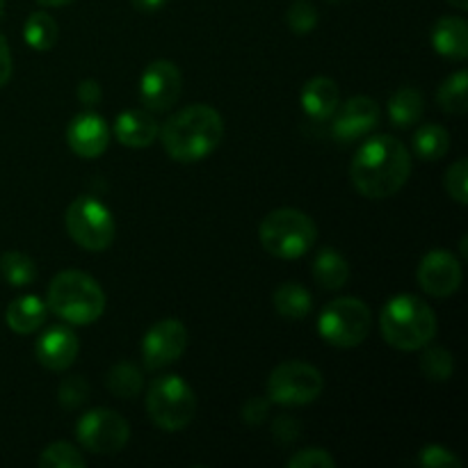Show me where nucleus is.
I'll return each instance as SVG.
<instances>
[{
	"mask_svg": "<svg viewBox=\"0 0 468 468\" xmlns=\"http://www.w3.org/2000/svg\"><path fill=\"white\" fill-rule=\"evenodd\" d=\"M411 174V155L391 135L366 140L350 165L352 186L366 199H387L400 192Z\"/></svg>",
	"mask_w": 468,
	"mask_h": 468,
	"instance_id": "f257e3e1",
	"label": "nucleus"
},
{
	"mask_svg": "<svg viewBox=\"0 0 468 468\" xmlns=\"http://www.w3.org/2000/svg\"><path fill=\"white\" fill-rule=\"evenodd\" d=\"M158 135L169 158L176 163H199L222 142V114L204 103L187 105L163 123Z\"/></svg>",
	"mask_w": 468,
	"mask_h": 468,
	"instance_id": "f03ea898",
	"label": "nucleus"
},
{
	"mask_svg": "<svg viewBox=\"0 0 468 468\" xmlns=\"http://www.w3.org/2000/svg\"><path fill=\"white\" fill-rule=\"evenodd\" d=\"M379 329L384 341L396 350H423L437 336V314L420 297L396 295L382 306Z\"/></svg>",
	"mask_w": 468,
	"mask_h": 468,
	"instance_id": "7ed1b4c3",
	"label": "nucleus"
},
{
	"mask_svg": "<svg viewBox=\"0 0 468 468\" xmlns=\"http://www.w3.org/2000/svg\"><path fill=\"white\" fill-rule=\"evenodd\" d=\"M46 309L69 324H91L103 315L105 292L90 274L64 270L50 282Z\"/></svg>",
	"mask_w": 468,
	"mask_h": 468,
	"instance_id": "20e7f679",
	"label": "nucleus"
},
{
	"mask_svg": "<svg viewBox=\"0 0 468 468\" xmlns=\"http://www.w3.org/2000/svg\"><path fill=\"white\" fill-rule=\"evenodd\" d=\"M261 245L277 259H300L315 245L318 229L306 213L297 208H277L268 213L259 229Z\"/></svg>",
	"mask_w": 468,
	"mask_h": 468,
	"instance_id": "39448f33",
	"label": "nucleus"
},
{
	"mask_svg": "<svg viewBox=\"0 0 468 468\" xmlns=\"http://www.w3.org/2000/svg\"><path fill=\"white\" fill-rule=\"evenodd\" d=\"M146 411L165 432H178L195 419L197 398L190 384L178 375H160L146 393Z\"/></svg>",
	"mask_w": 468,
	"mask_h": 468,
	"instance_id": "423d86ee",
	"label": "nucleus"
},
{
	"mask_svg": "<svg viewBox=\"0 0 468 468\" xmlns=\"http://www.w3.org/2000/svg\"><path fill=\"white\" fill-rule=\"evenodd\" d=\"M373 329V311L364 300L341 297L329 302L318 318V334L334 347H356Z\"/></svg>",
	"mask_w": 468,
	"mask_h": 468,
	"instance_id": "0eeeda50",
	"label": "nucleus"
},
{
	"mask_svg": "<svg viewBox=\"0 0 468 468\" xmlns=\"http://www.w3.org/2000/svg\"><path fill=\"white\" fill-rule=\"evenodd\" d=\"M64 224L71 240L87 251H105L117 233L108 206L90 195H80L71 201L64 215Z\"/></svg>",
	"mask_w": 468,
	"mask_h": 468,
	"instance_id": "6e6552de",
	"label": "nucleus"
},
{
	"mask_svg": "<svg viewBox=\"0 0 468 468\" xmlns=\"http://www.w3.org/2000/svg\"><path fill=\"white\" fill-rule=\"evenodd\" d=\"M323 373L306 361H283L268 378V400L282 407H302L318 400Z\"/></svg>",
	"mask_w": 468,
	"mask_h": 468,
	"instance_id": "1a4fd4ad",
	"label": "nucleus"
},
{
	"mask_svg": "<svg viewBox=\"0 0 468 468\" xmlns=\"http://www.w3.org/2000/svg\"><path fill=\"white\" fill-rule=\"evenodd\" d=\"M76 439L85 451L94 455H117L131 439L126 419L112 410H91L80 416L76 425Z\"/></svg>",
	"mask_w": 468,
	"mask_h": 468,
	"instance_id": "9d476101",
	"label": "nucleus"
},
{
	"mask_svg": "<svg viewBox=\"0 0 468 468\" xmlns=\"http://www.w3.org/2000/svg\"><path fill=\"white\" fill-rule=\"evenodd\" d=\"M187 347V329L181 320L165 318L142 338V361L146 370H163L183 356Z\"/></svg>",
	"mask_w": 468,
	"mask_h": 468,
	"instance_id": "9b49d317",
	"label": "nucleus"
},
{
	"mask_svg": "<svg viewBox=\"0 0 468 468\" xmlns=\"http://www.w3.org/2000/svg\"><path fill=\"white\" fill-rule=\"evenodd\" d=\"M183 76L169 59H155L142 71L140 99L149 112H167L181 96Z\"/></svg>",
	"mask_w": 468,
	"mask_h": 468,
	"instance_id": "f8f14e48",
	"label": "nucleus"
},
{
	"mask_svg": "<svg viewBox=\"0 0 468 468\" xmlns=\"http://www.w3.org/2000/svg\"><path fill=\"white\" fill-rule=\"evenodd\" d=\"M419 286L432 297H448L460 291L462 265L455 254L446 250H432L423 256L416 270Z\"/></svg>",
	"mask_w": 468,
	"mask_h": 468,
	"instance_id": "ddd939ff",
	"label": "nucleus"
},
{
	"mask_svg": "<svg viewBox=\"0 0 468 468\" xmlns=\"http://www.w3.org/2000/svg\"><path fill=\"white\" fill-rule=\"evenodd\" d=\"M379 123V105L370 96H352L332 117V135L338 142H355Z\"/></svg>",
	"mask_w": 468,
	"mask_h": 468,
	"instance_id": "4468645a",
	"label": "nucleus"
},
{
	"mask_svg": "<svg viewBox=\"0 0 468 468\" xmlns=\"http://www.w3.org/2000/svg\"><path fill=\"white\" fill-rule=\"evenodd\" d=\"M67 144L80 158H99L110 144V128L96 112H80L69 122Z\"/></svg>",
	"mask_w": 468,
	"mask_h": 468,
	"instance_id": "2eb2a0df",
	"label": "nucleus"
},
{
	"mask_svg": "<svg viewBox=\"0 0 468 468\" xmlns=\"http://www.w3.org/2000/svg\"><path fill=\"white\" fill-rule=\"evenodd\" d=\"M78 352H80L78 336L64 324H55L48 332L41 334L35 346L37 361L53 373L67 370L76 361Z\"/></svg>",
	"mask_w": 468,
	"mask_h": 468,
	"instance_id": "dca6fc26",
	"label": "nucleus"
},
{
	"mask_svg": "<svg viewBox=\"0 0 468 468\" xmlns=\"http://www.w3.org/2000/svg\"><path fill=\"white\" fill-rule=\"evenodd\" d=\"M300 105L311 122H329L341 105V90L327 76H315L302 87Z\"/></svg>",
	"mask_w": 468,
	"mask_h": 468,
	"instance_id": "f3484780",
	"label": "nucleus"
},
{
	"mask_svg": "<svg viewBox=\"0 0 468 468\" xmlns=\"http://www.w3.org/2000/svg\"><path fill=\"white\" fill-rule=\"evenodd\" d=\"M114 137L131 149H146L155 142L160 128L149 110H123L114 119Z\"/></svg>",
	"mask_w": 468,
	"mask_h": 468,
	"instance_id": "a211bd4d",
	"label": "nucleus"
},
{
	"mask_svg": "<svg viewBox=\"0 0 468 468\" xmlns=\"http://www.w3.org/2000/svg\"><path fill=\"white\" fill-rule=\"evenodd\" d=\"M434 50L441 58L462 62L468 58V23L460 16H443L439 18L430 32Z\"/></svg>",
	"mask_w": 468,
	"mask_h": 468,
	"instance_id": "6ab92c4d",
	"label": "nucleus"
},
{
	"mask_svg": "<svg viewBox=\"0 0 468 468\" xmlns=\"http://www.w3.org/2000/svg\"><path fill=\"white\" fill-rule=\"evenodd\" d=\"M46 314V302H41L37 295H23L9 302L7 311H5V323L12 332L16 334H32L44 324Z\"/></svg>",
	"mask_w": 468,
	"mask_h": 468,
	"instance_id": "aec40b11",
	"label": "nucleus"
},
{
	"mask_svg": "<svg viewBox=\"0 0 468 468\" xmlns=\"http://www.w3.org/2000/svg\"><path fill=\"white\" fill-rule=\"evenodd\" d=\"M314 279L327 291H338L350 279V263L334 247H323L314 261Z\"/></svg>",
	"mask_w": 468,
	"mask_h": 468,
	"instance_id": "412c9836",
	"label": "nucleus"
},
{
	"mask_svg": "<svg viewBox=\"0 0 468 468\" xmlns=\"http://www.w3.org/2000/svg\"><path fill=\"white\" fill-rule=\"evenodd\" d=\"M274 309L282 318L288 320H302L311 314L314 309V297L306 291L302 283L297 282H286L274 291Z\"/></svg>",
	"mask_w": 468,
	"mask_h": 468,
	"instance_id": "4be33fe9",
	"label": "nucleus"
},
{
	"mask_svg": "<svg viewBox=\"0 0 468 468\" xmlns=\"http://www.w3.org/2000/svg\"><path fill=\"white\" fill-rule=\"evenodd\" d=\"M425 112V99L414 87H402L388 99V119L393 126L410 128L420 122Z\"/></svg>",
	"mask_w": 468,
	"mask_h": 468,
	"instance_id": "5701e85b",
	"label": "nucleus"
},
{
	"mask_svg": "<svg viewBox=\"0 0 468 468\" xmlns=\"http://www.w3.org/2000/svg\"><path fill=\"white\" fill-rule=\"evenodd\" d=\"M414 154L416 158L425 160H441L443 155L451 149V133L443 126H437V123H425L419 131L414 133Z\"/></svg>",
	"mask_w": 468,
	"mask_h": 468,
	"instance_id": "b1692460",
	"label": "nucleus"
},
{
	"mask_svg": "<svg viewBox=\"0 0 468 468\" xmlns=\"http://www.w3.org/2000/svg\"><path fill=\"white\" fill-rule=\"evenodd\" d=\"M105 387H108V391L114 398L133 400L135 396H140L144 382H142V373L135 364H131V361H119V364H114L108 370Z\"/></svg>",
	"mask_w": 468,
	"mask_h": 468,
	"instance_id": "393cba45",
	"label": "nucleus"
},
{
	"mask_svg": "<svg viewBox=\"0 0 468 468\" xmlns=\"http://www.w3.org/2000/svg\"><path fill=\"white\" fill-rule=\"evenodd\" d=\"M58 23L50 16L48 12H35L27 16L26 26H23V39L30 48L39 50V53H46L55 46L58 41Z\"/></svg>",
	"mask_w": 468,
	"mask_h": 468,
	"instance_id": "a878e982",
	"label": "nucleus"
},
{
	"mask_svg": "<svg viewBox=\"0 0 468 468\" xmlns=\"http://www.w3.org/2000/svg\"><path fill=\"white\" fill-rule=\"evenodd\" d=\"M439 108L446 114H466L468 110V76L457 71L441 82L437 91Z\"/></svg>",
	"mask_w": 468,
	"mask_h": 468,
	"instance_id": "bb28decb",
	"label": "nucleus"
},
{
	"mask_svg": "<svg viewBox=\"0 0 468 468\" xmlns=\"http://www.w3.org/2000/svg\"><path fill=\"white\" fill-rule=\"evenodd\" d=\"M0 272H3L5 282L14 288H23L37 279L35 261L21 251H5L0 256Z\"/></svg>",
	"mask_w": 468,
	"mask_h": 468,
	"instance_id": "cd10ccee",
	"label": "nucleus"
},
{
	"mask_svg": "<svg viewBox=\"0 0 468 468\" xmlns=\"http://www.w3.org/2000/svg\"><path fill=\"white\" fill-rule=\"evenodd\" d=\"M41 468H85V455L67 441H55L46 446L39 455Z\"/></svg>",
	"mask_w": 468,
	"mask_h": 468,
	"instance_id": "c85d7f7f",
	"label": "nucleus"
},
{
	"mask_svg": "<svg viewBox=\"0 0 468 468\" xmlns=\"http://www.w3.org/2000/svg\"><path fill=\"white\" fill-rule=\"evenodd\" d=\"M420 370L430 382H448L455 373V359L443 347H430L420 356Z\"/></svg>",
	"mask_w": 468,
	"mask_h": 468,
	"instance_id": "c756f323",
	"label": "nucleus"
},
{
	"mask_svg": "<svg viewBox=\"0 0 468 468\" xmlns=\"http://www.w3.org/2000/svg\"><path fill=\"white\" fill-rule=\"evenodd\" d=\"M286 23L295 35H309V32H314V27L318 26V9L311 3L300 0V3L288 7Z\"/></svg>",
	"mask_w": 468,
	"mask_h": 468,
	"instance_id": "7c9ffc66",
	"label": "nucleus"
},
{
	"mask_svg": "<svg viewBox=\"0 0 468 468\" xmlns=\"http://www.w3.org/2000/svg\"><path fill=\"white\" fill-rule=\"evenodd\" d=\"M446 192L460 206L468 204V160L460 158L446 172Z\"/></svg>",
	"mask_w": 468,
	"mask_h": 468,
	"instance_id": "2f4dec72",
	"label": "nucleus"
},
{
	"mask_svg": "<svg viewBox=\"0 0 468 468\" xmlns=\"http://www.w3.org/2000/svg\"><path fill=\"white\" fill-rule=\"evenodd\" d=\"M58 398L64 410H78L90 398V384L80 375H71V378L59 384Z\"/></svg>",
	"mask_w": 468,
	"mask_h": 468,
	"instance_id": "473e14b6",
	"label": "nucleus"
},
{
	"mask_svg": "<svg viewBox=\"0 0 468 468\" xmlns=\"http://www.w3.org/2000/svg\"><path fill=\"white\" fill-rule=\"evenodd\" d=\"M423 468H462V460L446 446H439V443H430L416 457Z\"/></svg>",
	"mask_w": 468,
	"mask_h": 468,
	"instance_id": "72a5a7b5",
	"label": "nucleus"
},
{
	"mask_svg": "<svg viewBox=\"0 0 468 468\" xmlns=\"http://www.w3.org/2000/svg\"><path fill=\"white\" fill-rule=\"evenodd\" d=\"M291 468H334L336 460L329 455L324 448H306V451L295 452V455L288 460Z\"/></svg>",
	"mask_w": 468,
	"mask_h": 468,
	"instance_id": "f704fd0d",
	"label": "nucleus"
},
{
	"mask_svg": "<svg viewBox=\"0 0 468 468\" xmlns=\"http://www.w3.org/2000/svg\"><path fill=\"white\" fill-rule=\"evenodd\" d=\"M270 411V400L268 398H250L242 407V420L247 425H261L265 420Z\"/></svg>",
	"mask_w": 468,
	"mask_h": 468,
	"instance_id": "c9c22d12",
	"label": "nucleus"
},
{
	"mask_svg": "<svg viewBox=\"0 0 468 468\" xmlns=\"http://www.w3.org/2000/svg\"><path fill=\"white\" fill-rule=\"evenodd\" d=\"M297 432H300V425L291 416H282V419L274 420L272 434L279 443H292L297 439Z\"/></svg>",
	"mask_w": 468,
	"mask_h": 468,
	"instance_id": "e433bc0d",
	"label": "nucleus"
},
{
	"mask_svg": "<svg viewBox=\"0 0 468 468\" xmlns=\"http://www.w3.org/2000/svg\"><path fill=\"white\" fill-rule=\"evenodd\" d=\"M101 96H103V90H101V85L94 80V78H85V80H80V85H78V101H80L82 105L91 108V105L99 103Z\"/></svg>",
	"mask_w": 468,
	"mask_h": 468,
	"instance_id": "4c0bfd02",
	"label": "nucleus"
},
{
	"mask_svg": "<svg viewBox=\"0 0 468 468\" xmlns=\"http://www.w3.org/2000/svg\"><path fill=\"white\" fill-rule=\"evenodd\" d=\"M9 78H12V53H9L7 39L0 35V87L7 85Z\"/></svg>",
	"mask_w": 468,
	"mask_h": 468,
	"instance_id": "58836bf2",
	"label": "nucleus"
},
{
	"mask_svg": "<svg viewBox=\"0 0 468 468\" xmlns=\"http://www.w3.org/2000/svg\"><path fill=\"white\" fill-rule=\"evenodd\" d=\"M131 3L137 12L154 14V12H158V9H163L169 0H131Z\"/></svg>",
	"mask_w": 468,
	"mask_h": 468,
	"instance_id": "ea45409f",
	"label": "nucleus"
},
{
	"mask_svg": "<svg viewBox=\"0 0 468 468\" xmlns=\"http://www.w3.org/2000/svg\"><path fill=\"white\" fill-rule=\"evenodd\" d=\"M44 7H64V5H71L73 0H37Z\"/></svg>",
	"mask_w": 468,
	"mask_h": 468,
	"instance_id": "a19ab883",
	"label": "nucleus"
},
{
	"mask_svg": "<svg viewBox=\"0 0 468 468\" xmlns=\"http://www.w3.org/2000/svg\"><path fill=\"white\" fill-rule=\"evenodd\" d=\"M446 3H451L457 9H468V0H446Z\"/></svg>",
	"mask_w": 468,
	"mask_h": 468,
	"instance_id": "79ce46f5",
	"label": "nucleus"
},
{
	"mask_svg": "<svg viewBox=\"0 0 468 468\" xmlns=\"http://www.w3.org/2000/svg\"><path fill=\"white\" fill-rule=\"evenodd\" d=\"M327 3H332V5H341V3H350V0H327Z\"/></svg>",
	"mask_w": 468,
	"mask_h": 468,
	"instance_id": "37998d69",
	"label": "nucleus"
},
{
	"mask_svg": "<svg viewBox=\"0 0 468 468\" xmlns=\"http://www.w3.org/2000/svg\"><path fill=\"white\" fill-rule=\"evenodd\" d=\"M3 14H5V0H0V18H3Z\"/></svg>",
	"mask_w": 468,
	"mask_h": 468,
	"instance_id": "c03bdc74",
	"label": "nucleus"
}]
</instances>
